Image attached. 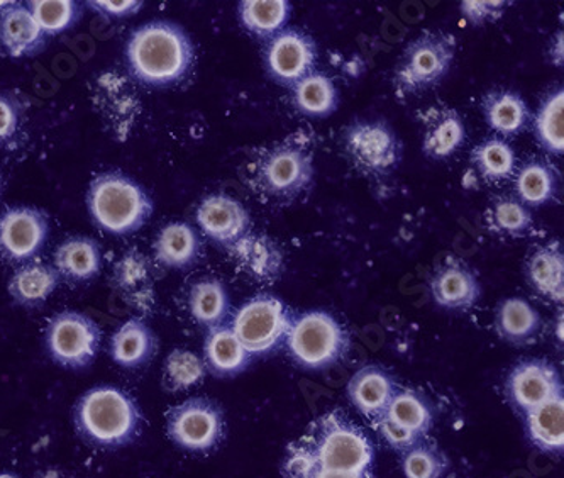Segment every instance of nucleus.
Returning a JSON list of instances; mask_svg holds the SVG:
<instances>
[{"mask_svg": "<svg viewBox=\"0 0 564 478\" xmlns=\"http://www.w3.org/2000/svg\"><path fill=\"white\" fill-rule=\"evenodd\" d=\"M129 70L151 87L184 80L195 59L187 31L172 21H151L132 31L128 41Z\"/></svg>", "mask_w": 564, "mask_h": 478, "instance_id": "obj_1", "label": "nucleus"}, {"mask_svg": "<svg viewBox=\"0 0 564 478\" xmlns=\"http://www.w3.org/2000/svg\"><path fill=\"white\" fill-rule=\"evenodd\" d=\"M254 194L273 204H290L308 192L314 182L312 138L295 133L258 153L248 166Z\"/></svg>", "mask_w": 564, "mask_h": 478, "instance_id": "obj_2", "label": "nucleus"}, {"mask_svg": "<svg viewBox=\"0 0 564 478\" xmlns=\"http://www.w3.org/2000/svg\"><path fill=\"white\" fill-rule=\"evenodd\" d=\"M143 426L140 405L126 390L100 385L87 390L75 408V427L85 442L119 448L137 439Z\"/></svg>", "mask_w": 564, "mask_h": 478, "instance_id": "obj_3", "label": "nucleus"}, {"mask_svg": "<svg viewBox=\"0 0 564 478\" xmlns=\"http://www.w3.org/2000/svg\"><path fill=\"white\" fill-rule=\"evenodd\" d=\"M299 445L319 470L361 475L373 464V445L367 434L337 412L312 423L311 433Z\"/></svg>", "mask_w": 564, "mask_h": 478, "instance_id": "obj_4", "label": "nucleus"}, {"mask_svg": "<svg viewBox=\"0 0 564 478\" xmlns=\"http://www.w3.org/2000/svg\"><path fill=\"white\" fill-rule=\"evenodd\" d=\"M87 206L94 222L116 236L140 231L153 214L148 192L119 172L100 173L90 182Z\"/></svg>", "mask_w": 564, "mask_h": 478, "instance_id": "obj_5", "label": "nucleus"}, {"mask_svg": "<svg viewBox=\"0 0 564 478\" xmlns=\"http://www.w3.org/2000/svg\"><path fill=\"white\" fill-rule=\"evenodd\" d=\"M456 37L441 31H425L400 56L393 72V90L408 97L433 89L453 67Z\"/></svg>", "mask_w": 564, "mask_h": 478, "instance_id": "obj_6", "label": "nucleus"}, {"mask_svg": "<svg viewBox=\"0 0 564 478\" xmlns=\"http://www.w3.org/2000/svg\"><path fill=\"white\" fill-rule=\"evenodd\" d=\"M285 343L295 363L305 370H324L345 357L349 336L333 314L308 311L293 317Z\"/></svg>", "mask_w": 564, "mask_h": 478, "instance_id": "obj_7", "label": "nucleus"}, {"mask_svg": "<svg viewBox=\"0 0 564 478\" xmlns=\"http://www.w3.org/2000/svg\"><path fill=\"white\" fill-rule=\"evenodd\" d=\"M343 150L349 165L367 178H383L399 169L403 144L389 122L355 121L343 134Z\"/></svg>", "mask_w": 564, "mask_h": 478, "instance_id": "obj_8", "label": "nucleus"}, {"mask_svg": "<svg viewBox=\"0 0 564 478\" xmlns=\"http://www.w3.org/2000/svg\"><path fill=\"white\" fill-rule=\"evenodd\" d=\"M292 319L279 297L261 294L236 313L231 328L248 354L267 355L285 341Z\"/></svg>", "mask_w": 564, "mask_h": 478, "instance_id": "obj_9", "label": "nucleus"}, {"mask_svg": "<svg viewBox=\"0 0 564 478\" xmlns=\"http://www.w3.org/2000/svg\"><path fill=\"white\" fill-rule=\"evenodd\" d=\"M44 341L55 363L78 370L96 360L102 341V332L99 324L87 314L65 311L50 321Z\"/></svg>", "mask_w": 564, "mask_h": 478, "instance_id": "obj_10", "label": "nucleus"}, {"mask_svg": "<svg viewBox=\"0 0 564 478\" xmlns=\"http://www.w3.org/2000/svg\"><path fill=\"white\" fill-rule=\"evenodd\" d=\"M166 433L185 452H209L224 436L223 411L210 399H187L170 411Z\"/></svg>", "mask_w": 564, "mask_h": 478, "instance_id": "obj_11", "label": "nucleus"}, {"mask_svg": "<svg viewBox=\"0 0 564 478\" xmlns=\"http://www.w3.org/2000/svg\"><path fill=\"white\" fill-rule=\"evenodd\" d=\"M319 58L317 43L299 28H285L268 41L264 67L268 75L283 87H293L314 72Z\"/></svg>", "mask_w": 564, "mask_h": 478, "instance_id": "obj_12", "label": "nucleus"}, {"mask_svg": "<svg viewBox=\"0 0 564 478\" xmlns=\"http://www.w3.org/2000/svg\"><path fill=\"white\" fill-rule=\"evenodd\" d=\"M48 217L36 207H9L0 214V257L8 262H30L46 245Z\"/></svg>", "mask_w": 564, "mask_h": 478, "instance_id": "obj_13", "label": "nucleus"}, {"mask_svg": "<svg viewBox=\"0 0 564 478\" xmlns=\"http://www.w3.org/2000/svg\"><path fill=\"white\" fill-rule=\"evenodd\" d=\"M507 395L513 408L528 414L532 409L563 395V383L551 361L532 358L517 363L507 379Z\"/></svg>", "mask_w": 564, "mask_h": 478, "instance_id": "obj_14", "label": "nucleus"}, {"mask_svg": "<svg viewBox=\"0 0 564 478\" xmlns=\"http://www.w3.org/2000/svg\"><path fill=\"white\" fill-rule=\"evenodd\" d=\"M197 222L202 232L216 243L231 248L245 238L251 228L250 213L231 195H207L197 207Z\"/></svg>", "mask_w": 564, "mask_h": 478, "instance_id": "obj_15", "label": "nucleus"}, {"mask_svg": "<svg viewBox=\"0 0 564 478\" xmlns=\"http://www.w3.org/2000/svg\"><path fill=\"white\" fill-rule=\"evenodd\" d=\"M422 124V151L427 159L446 160L465 144L466 126L453 107L437 104L419 112Z\"/></svg>", "mask_w": 564, "mask_h": 478, "instance_id": "obj_16", "label": "nucleus"}, {"mask_svg": "<svg viewBox=\"0 0 564 478\" xmlns=\"http://www.w3.org/2000/svg\"><path fill=\"white\" fill-rule=\"evenodd\" d=\"M431 294L443 309L468 311L480 301V280L462 260H447L431 279Z\"/></svg>", "mask_w": 564, "mask_h": 478, "instance_id": "obj_17", "label": "nucleus"}, {"mask_svg": "<svg viewBox=\"0 0 564 478\" xmlns=\"http://www.w3.org/2000/svg\"><path fill=\"white\" fill-rule=\"evenodd\" d=\"M232 257L251 279L272 284L285 269L282 248L267 235H248L231 247Z\"/></svg>", "mask_w": 564, "mask_h": 478, "instance_id": "obj_18", "label": "nucleus"}, {"mask_svg": "<svg viewBox=\"0 0 564 478\" xmlns=\"http://www.w3.org/2000/svg\"><path fill=\"white\" fill-rule=\"evenodd\" d=\"M395 380L378 365L359 368L348 383V398L364 416L377 421L395 395Z\"/></svg>", "mask_w": 564, "mask_h": 478, "instance_id": "obj_19", "label": "nucleus"}, {"mask_svg": "<svg viewBox=\"0 0 564 478\" xmlns=\"http://www.w3.org/2000/svg\"><path fill=\"white\" fill-rule=\"evenodd\" d=\"M46 43L28 6L15 2L0 14V53L11 58L36 55Z\"/></svg>", "mask_w": 564, "mask_h": 478, "instance_id": "obj_20", "label": "nucleus"}, {"mask_svg": "<svg viewBox=\"0 0 564 478\" xmlns=\"http://www.w3.org/2000/svg\"><path fill=\"white\" fill-rule=\"evenodd\" d=\"M251 355L246 351L235 329L226 324L209 329L204 343V363L216 377H235L250 365Z\"/></svg>", "mask_w": 564, "mask_h": 478, "instance_id": "obj_21", "label": "nucleus"}, {"mask_svg": "<svg viewBox=\"0 0 564 478\" xmlns=\"http://www.w3.org/2000/svg\"><path fill=\"white\" fill-rule=\"evenodd\" d=\"M529 285L551 302H563L564 257L557 241L535 248L525 262Z\"/></svg>", "mask_w": 564, "mask_h": 478, "instance_id": "obj_22", "label": "nucleus"}, {"mask_svg": "<svg viewBox=\"0 0 564 478\" xmlns=\"http://www.w3.org/2000/svg\"><path fill=\"white\" fill-rule=\"evenodd\" d=\"M158 343L153 329L143 319L132 317L119 326L110 339V357L119 367L140 368L156 354Z\"/></svg>", "mask_w": 564, "mask_h": 478, "instance_id": "obj_23", "label": "nucleus"}, {"mask_svg": "<svg viewBox=\"0 0 564 478\" xmlns=\"http://www.w3.org/2000/svg\"><path fill=\"white\" fill-rule=\"evenodd\" d=\"M481 109L487 124L502 137L524 133L532 121L528 102L512 90H491L484 97Z\"/></svg>", "mask_w": 564, "mask_h": 478, "instance_id": "obj_24", "label": "nucleus"}, {"mask_svg": "<svg viewBox=\"0 0 564 478\" xmlns=\"http://www.w3.org/2000/svg\"><path fill=\"white\" fill-rule=\"evenodd\" d=\"M53 267L59 276L74 282H87L99 275L102 267V251L96 239L74 236L59 245Z\"/></svg>", "mask_w": 564, "mask_h": 478, "instance_id": "obj_25", "label": "nucleus"}, {"mask_svg": "<svg viewBox=\"0 0 564 478\" xmlns=\"http://www.w3.org/2000/svg\"><path fill=\"white\" fill-rule=\"evenodd\" d=\"M154 257L169 269H187L200 254V238L188 222H170L158 232Z\"/></svg>", "mask_w": 564, "mask_h": 478, "instance_id": "obj_26", "label": "nucleus"}, {"mask_svg": "<svg viewBox=\"0 0 564 478\" xmlns=\"http://www.w3.org/2000/svg\"><path fill=\"white\" fill-rule=\"evenodd\" d=\"M541 316L531 302L521 297H510L500 302L495 314V329L503 341L513 346L531 343L541 332Z\"/></svg>", "mask_w": 564, "mask_h": 478, "instance_id": "obj_27", "label": "nucleus"}, {"mask_svg": "<svg viewBox=\"0 0 564 478\" xmlns=\"http://www.w3.org/2000/svg\"><path fill=\"white\" fill-rule=\"evenodd\" d=\"M59 284V273L46 263L30 262L9 280V294L19 306L36 307L48 301Z\"/></svg>", "mask_w": 564, "mask_h": 478, "instance_id": "obj_28", "label": "nucleus"}, {"mask_svg": "<svg viewBox=\"0 0 564 478\" xmlns=\"http://www.w3.org/2000/svg\"><path fill=\"white\" fill-rule=\"evenodd\" d=\"M292 102L307 118H329L339 107V90L333 78L312 72L292 87Z\"/></svg>", "mask_w": 564, "mask_h": 478, "instance_id": "obj_29", "label": "nucleus"}, {"mask_svg": "<svg viewBox=\"0 0 564 478\" xmlns=\"http://www.w3.org/2000/svg\"><path fill=\"white\" fill-rule=\"evenodd\" d=\"M516 195L528 207H543L556 199L560 177L544 160H531L516 170Z\"/></svg>", "mask_w": 564, "mask_h": 478, "instance_id": "obj_30", "label": "nucleus"}, {"mask_svg": "<svg viewBox=\"0 0 564 478\" xmlns=\"http://www.w3.org/2000/svg\"><path fill=\"white\" fill-rule=\"evenodd\" d=\"M529 439L541 452L560 453L564 448V401L557 395L525 414Z\"/></svg>", "mask_w": 564, "mask_h": 478, "instance_id": "obj_31", "label": "nucleus"}, {"mask_svg": "<svg viewBox=\"0 0 564 478\" xmlns=\"http://www.w3.org/2000/svg\"><path fill=\"white\" fill-rule=\"evenodd\" d=\"M192 317L204 328H216L228 319L231 298L228 289L217 279L200 280L188 294Z\"/></svg>", "mask_w": 564, "mask_h": 478, "instance_id": "obj_32", "label": "nucleus"}, {"mask_svg": "<svg viewBox=\"0 0 564 478\" xmlns=\"http://www.w3.org/2000/svg\"><path fill=\"white\" fill-rule=\"evenodd\" d=\"M471 165L485 184H502L516 175V151L502 138H488L473 150Z\"/></svg>", "mask_w": 564, "mask_h": 478, "instance_id": "obj_33", "label": "nucleus"}, {"mask_svg": "<svg viewBox=\"0 0 564 478\" xmlns=\"http://www.w3.org/2000/svg\"><path fill=\"white\" fill-rule=\"evenodd\" d=\"M292 6L285 0H246L239 4V19L248 33L273 37L285 30Z\"/></svg>", "mask_w": 564, "mask_h": 478, "instance_id": "obj_34", "label": "nucleus"}, {"mask_svg": "<svg viewBox=\"0 0 564 478\" xmlns=\"http://www.w3.org/2000/svg\"><path fill=\"white\" fill-rule=\"evenodd\" d=\"M488 231L507 238H522L534 225L531 209L517 197H499L485 210Z\"/></svg>", "mask_w": 564, "mask_h": 478, "instance_id": "obj_35", "label": "nucleus"}, {"mask_svg": "<svg viewBox=\"0 0 564 478\" xmlns=\"http://www.w3.org/2000/svg\"><path fill=\"white\" fill-rule=\"evenodd\" d=\"M534 133L539 146L550 155H563L564 151V93L556 89L539 106L534 119Z\"/></svg>", "mask_w": 564, "mask_h": 478, "instance_id": "obj_36", "label": "nucleus"}, {"mask_svg": "<svg viewBox=\"0 0 564 478\" xmlns=\"http://www.w3.org/2000/svg\"><path fill=\"white\" fill-rule=\"evenodd\" d=\"M115 282L137 306H148L153 301L151 272L147 258L138 251H129L119 260Z\"/></svg>", "mask_w": 564, "mask_h": 478, "instance_id": "obj_37", "label": "nucleus"}, {"mask_svg": "<svg viewBox=\"0 0 564 478\" xmlns=\"http://www.w3.org/2000/svg\"><path fill=\"white\" fill-rule=\"evenodd\" d=\"M383 416L422 438L433 426V409L415 390H397Z\"/></svg>", "mask_w": 564, "mask_h": 478, "instance_id": "obj_38", "label": "nucleus"}, {"mask_svg": "<svg viewBox=\"0 0 564 478\" xmlns=\"http://www.w3.org/2000/svg\"><path fill=\"white\" fill-rule=\"evenodd\" d=\"M207 367L204 358L195 355L194 351L176 348L170 351L163 363V379L166 389L172 392L192 389L206 379Z\"/></svg>", "mask_w": 564, "mask_h": 478, "instance_id": "obj_39", "label": "nucleus"}, {"mask_svg": "<svg viewBox=\"0 0 564 478\" xmlns=\"http://www.w3.org/2000/svg\"><path fill=\"white\" fill-rule=\"evenodd\" d=\"M28 8L46 37L65 33L80 19V6L74 0H33Z\"/></svg>", "mask_w": 564, "mask_h": 478, "instance_id": "obj_40", "label": "nucleus"}, {"mask_svg": "<svg viewBox=\"0 0 564 478\" xmlns=\"http://www.w3.org/2000/svg\"><path fill=\"white\" fill-rule=\"evenodd\" d=\"M402 470L405 478H444L446 456L434 445H417L403 453Z\"/></svg>", "mask_w": 564, "mask_h": 478, "instance_id": "obj_41", "label": "nucleus"}, {"mask_svg": "<svg viewBox=\"0 0 564 478\" xmlns=\"http://www.w3.org/2000/svg\"><path fill=\"white\" fill-rule=\"evenodd\" d=\"M285 478H371L370 474H336V471H324L312 465L311 458L299 443L290 446L289 456L285 460Z\"/></svg>", "mask_w": 564, "mask_h": 478, "instance_id": "obj_42", "label": "nucleus"}, {"mask_svg": "<svg viewBox=\"0 0 564 478\" xmlns=\"http://www.w3.org/2000/svg\"><path fill=\"white\" fill-rule=\"evenodd\" d=\"M22 111L18 100L0 94V144L12 143L21 129Z\"/></svg>", "mask_w": 564, "mask_h": 478, "instance_id": "obj_43", "label": "nucleus"}, {"mask_svg": "<svg viewBox=\"0 0 564 478\" xmlns=\"http://www.w3.org/2000/svg\"><path fill=\"white\" fill-rule=\"evenodd\" d=\"M507 2H500V0H494V2H462V12L465 15L468 23L475 24V26H484V24L495 23L502 18L506 12Z\"/></svg>", "mask_w": 564, "mask_h": 478, "instance_id": "obj_44", "label": "nucleus"}, {"mask_svg": "<svg viewBox=\"0 0 564 478\" xmlns=\"http://www.w3.org/2000/svg\"><path fill=\"white\" fill-rule=\"evenodd\" d=\"M377 424L381 436H383V439H386L392 448L408 452L409 448L422 442V436L415 434L414 431L399 426V424L393 423V421L387 420L386 416L378 417Z\"/></svg>", "mask_w": 564, "mask_h": 478, "instance_id": "obj_45", "label": "nucleus"}, {"mask_svg": "<svg viewBox=\"0 0 564 478\" xmlns=\"http://www.w3.org/2000/svg\"><path fill=\"white\" fill-rule=\"evenodd\" d=\"M90 8L96 9L100 14L107 15V18H129V15L137 14L143 8V2L138 0H94V2H87Z\"/></svg>", "mask_w": 564, "mask_h": 478, "instance_id": "obj_46", "label": "nucleus"}, {"mask_svg": "<svg viewBox=\"0 0 564 478\" xmlns=\"http://www.w3.org/2000/svg\"><path fill=\"white\" fill-rule=\"evenodd\" d=\"M550 58L556 67L563 65V33H557L556 36H554V41L550 46Z\"/></svg>", "mask_w": 564, "mask_h": 478, "instance_id": "obj_47", "label": "nucleus"}, {"mask_svg": "<svg viewBox=\"0 0 564 478\" xmlns=\"http://www.w3.org/2000/svg\"><path fill=\"white\" fill-rule=\"evenodd\" d=\"M14 4L15 2H0V14H2V12L8 11V9H11L12 6Z\"/></svg>", "mask_w": 564, "mask_h": 478, "instance_id": "obj_48", "label": "nucleus"}, {"mask_svg": "<svg viewBox=\"0 0 564 478\" xmlns=\"http://www.w3.org/2000/svg\"><path fill=\"white\" fill-rule=\"evenodd\" d=\"M0 478H19V477H15V475H12V474H0Z\"/></svg>", "mask_w": 564, "mask_h": 478, "instance_id": "obj_49", "label": "nucleus"}, {"mask_svg": "<svg viewBox=\"0 0 564 478\" xmlns=\"http://www.w3.org/2000/svg\"><path fill=\"white\" fill-rule=\"evenodd\" d=\"M0 192H2V177H0Z\"/></svg>", "mask_w": 564, "mask_h": 478, "instance_id": "obj_50", "label": "nucleus"}]
</instances>
